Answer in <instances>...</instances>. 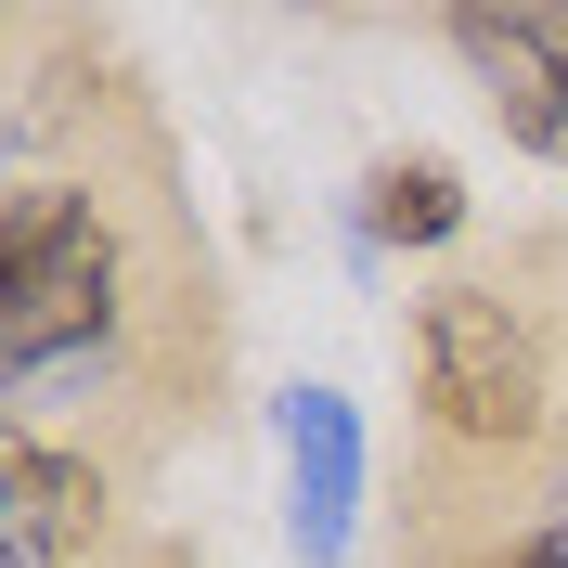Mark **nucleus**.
I'll return each mask as SVG.
<instances>
[{"label": "nucleus", "mask_w": 568, "mask_h": 568, "mask_svg": "<svg viewBox=\"0 0 568 568\" xmlns=\"http://www.w3.org/2000/svg\"><path fill=\"white\" fill-rule=\"evenodd\" d=\"M362 233L375 246H439V233H465V181L439 155H388V169L362 181Z\"/></svg>", "instance_id": "39448f33"}, {"label": "nucleus", "mask_w": 568, "mask_h": 568, "mask_svg": "<svg viewBox=\"0 0 568 568\" xmlns=\"http://www.w3.org/2000/svg\"><path fill=\"white\" fill-rule=\"evenodd\" d=\"M116 336V233L91 194L65 181H27L0 207V375L39 388Z\"/></svg>", "instance_id": "f257e3e1"}, {"label": "nucleus", "mask_w": 568, "mask_h": 568, "mask_svg": "<svg viewBox=\"0 0 568 568\" xmlns=\"http://www.w3.org/2000/svg\"><path fill=\"white\" fill-rule=\"evenodd\" d=\"M453 52L478 65L491 116L530 155H568V0L556 13H453Z\"/></svg>", "instance_id": "7ed1b4c3"}, {"label": "nucleus", "mask_w": 568, "mask_h": 568, "mask_svg": "<svg viewBox=\"0 0 568 568\" xmlns=\"http://www.w3.org/2000/svg\"><path fill=\"white\" fill-rule=\"evenodd\" d=\"M414 388L426 414L453 426V439H491V453H517V439H542V336L517 297H491V284H439V297H414Z\"/></svg>", "instance_id": "f03ea898"}, {"label": "nucleus", "mask_w": 568, "mask_h": 568, "mask_svg": "<svg viewBox=\"0 0 568 568\" xmlns=\"http://www.w3.org/2000/svg\"><path fill=\"white\" fill-rule=\"evenodd\" d=\"M349 504H362V426L336 388H284V530L297 556L336 568L349 556Z\"/></svg>", "instance_id": "20e7f679"}]
</instances>
